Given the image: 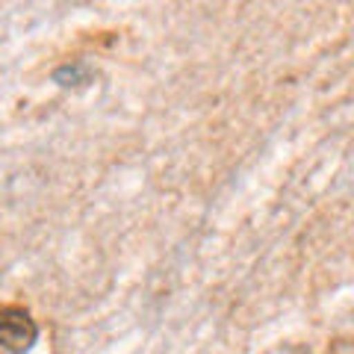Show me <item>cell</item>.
<instances>
[{"instance_id": "obj_2", "label": "cell", "mask_w": 354, "mask_h": 354, "mask_svg": "<svg viewBox=\"0 0 354 354\" xmlns=\"http://www.w3.org/2000/svg\"><path fill=\"white\" fill-rule=\"evenodd\" d=\"M88 77H92V71H88V65H83V62H74V65L68 62L53 71V80L59 86H86Z\"/></svg>"}, {"instance_id": "obj_1", "label": "cell", "mask_w": 354, "mask_h": 354, "mask_svg": "<svg viewBox=\"0 0 354 354\" xmlns=\"http://www.w3.org/2000/svg\"><path fill=\"white\" fill-rule=\"evenodd\" d=\"M39 342V325L27 307L6 304L0 307V348L12 354H27Z\"/></svg>"}]
</instances>
